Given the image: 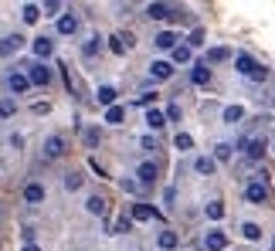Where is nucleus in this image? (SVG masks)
Here are the masks:
<instances>
[{"label":"nucleus","instance_id":"1","mask_svg":"<svg viewBox=\"0 0 275 251\" xmlns=\"http://www.w3.org/2000/svg\"><path fill=\"white\" fill-rule=\"evenodd\" d=\"M238 149H241L248 160H262V153H265V136H258V139L241 136V139H238Z\"/></svg>","mask_w":275,"mask_h":251},{"label":"nucleus","instance_id":"18","mask_svg":"<svg viewBox=\"0 0 275 251\" xmlns=\"http://www.w3.org/2000/svg\"><path fill=\"white\" fill-rule=\"evenodd\" d=\"M85 210H88V214H95V217H102V214H106V197H99V193H95V197H88V200H85Z\"/></svg>","mask_w":275,"mask_h":251},{"label":"nucleus","instance_id":"29","mask_svg":"<svg viewBox=\"0 0 275 251\" xmlns=\"http://www.w3.org/2000/svg\"><path fill=\"white\" fill-rule=\"evenodd\" d=\"M211 160H214V163H217V160H221V163H224V160H231V146H228V143H217Z\"/></svg>","mask_w":275,"mask_h":251},{"label":"nucleus","instance_id":"20","mask_svg":"<svg viewBox=\"0 0 275 251\" xmlns=\"http://www.w3.org/2000/svg\"><path fill=\"white\" fill-rule=\"evenodd\" d=\"M51 51H55L51 38H38V41H34V55H38V58H51Z\"/></svg>","mask_w":275,"mask_h":251},{"label":"nucleus","instance_id":"37","mask_svg":"<svg viewBox=\"0 0 275 251\" xmlns=\"http://www.w3.org/2000/svg\"><path fill=\"white\" fill-rule=\"evenodd\" d=\"M65 187H68V190H78V187H82V177H78V173H68V177H65Z\"/></svg>","mask_w":275,"mask_h":251},{"label":"nucleus","instance_id":"6","mask_svg":"<svg viewBox=\"0 0 275 251\" xmlns=\"http://www.w3.org/2000/svg\"><path fill=\"white\" fill-rule=\"evenodd\" d=\"M204 245H207V251H224L228 248V234L224 231H207Z\"/></svg>","mask_w":275,"mask_h":251},{"label":"nucleus","instance_id":"22","mask_svg":"<svg viewBox=\"0 0 275 251\" xmlns=\"http://www.w3.org/2000/svg\"><path fill=\"white\" fill-rule=\"evenodd\" d=\"M21 14H24V24H38V21H41V7H38V3H24Z\"/></svg>","mask_w":275,"mask_h":251},{"label":"nucleus","instance_id":"27","mask_svg":"<svg viewBox=\"0 0 275 251\" xmlns=\"http://www.w3.org/2000/svg\"><path fill=\"white\" fill-rule=\"evenodd\" d=\"M241 234H245L248 241H262V228H258V224H252V221H248V224H241Z\"/></svg>","mask_w":275,"mask_h":251},{"label":"nucleus","instance_id":"23","mask_svg":"<svg viewBox=\"0 0 275 251\" xmlns=\"http://www.w3.org/2000/svg\"><path fill=\"white\" fill-rule=\"evenodd\" d=\"M156 245L163 251H170V248H177V231H160V238H156Z\"/></svg>","mask_w":275,"mask_h":251},{"label":"nucleus","instance_id":"26","mask_svg":"<svg viewBox=\"0 0 275 251\" xmlns=\"http://www.w3.org/2000/svg\"><path fill=\"white\" fill-rule=\"evenodd\" d=\"M241 119H245V109H241V105H228V109H224V123H241Z\"/></svg>","mask_w":275,"mask_h":251},{"label":"nucleus","instance_id":"14","mask_svg":"<svg viewBox=\"0 0 275 251\" xmlns=\"http://www.w3.org/2000/svg\"><path fill=\"white\" fill-rule=\"evenodd\" d=\"M194 170H197L201 177H211V173L217 170V163H214L211 156H197V160H194Z\"/></svg>","mask_w":275,"mask_h":251},{"label":"nucleus","instance_id":"40","mask_svg":"<svg viewBox=\"0 0 275 251\" xmlns=\"http://www.w3.org/2000/svg\"><path fill=\"white\" fill-rule=\"evenodd\" d=\"M44 10H48V14H58V10H62V3H58V0H48V3H44Z\"/></svg>","mask_w":275,"mask_h":251},{"label":"nucleus","instance_id":"9","mask_svg":"<svg viewBox=\"0 0 275 251\" xmlns=\"http://www.w3.org/2000/svg\"><path fill=\"white\" fill-rule=\"evenodd\" d=\"M78 31V17L75 14H62L58 17V34H75Z\"/></svg>","mask_w":275,"mask_h":251},{"label":"nucleus","instance_id":"41","mask_svg":"<svg viewBox=\"0 0 275 251\" xmlns=\"http://www.w3.org/2000/svg\"><path fill=\"white\" fill-rule=\"evenodd\" d=\"M139 143H143V149H156V139H153V136H143Z\"/></svg>","mask_w":275,"mask_h":251},{"label":"nucleus","instance_id":"24","mask_svg":"<svg viewBox=\"0 0 275 251\" xmlns=\"http://www.w3.org/2000/svg\"><path fill=\"white\" fill-rule=\"evenodd\" d=\"M228 58H231V48H211V51H207V62H211V64L228 62ZM207 62H204V64H207Z\"/></svg>","mask_w":275,"mask_h":251},{"label":"nucleus","instance_id":"5","mask_svg":"<svg viewBox=\"0 0 275 251\" xmlns=\"http://www.w3.org/2000/svg\"><path fill=\"white\" fill-rule=\"evenodd\" d=\"M234 68H238V75L252 78V75H255V68H258V62H255L252 55H238V58H234Z\"/></svg>","mask_w":275,"mask_h":251},{"label":"nucleus","instance_id":"19","mask_svg":"<svg viewBox=\"0 0 275 251\" xmlns=\"http://www.w3.org/2000/svg\"><path fill=\"white\" fill-rule=\"evenodd\" d=\"M153 217H156V210L149 204H133V221H153Z\"/></svg>","mask_w":275,"mask_h":251},{"label":"nucleus","instance_id":"35","mask_svg":"<svg viewBox=\"0 0 275 251\" xmlns=\"http://www.w3.org/2000/svg\"><path fill=\"white\" fill-rule=\"evenodd\" d=\"M133 224L126 221V217H119V221H112V234H123V231H129Z\"/></svg>","mask_w":275,"mask_h":251},{"label":"nucleus","instance_id":"12","mask_svg":"<svg viewBox=\"0 0 275 251\" xmlns=\"http://www.w3.org/2000/svg\"><path fill=\"white\" fill-rule=\"evenodd\" d=\"M136 177H139V184H153L156 180V163H139V170H136Z\"/></svg>","mask_w":275,"mask_h":251},{"label":"nucleus","instance_id":"21","mask_svg":"<svg viewBox=\"0 0 275 251\" xmlns=\"http://www.w3.org/2000/svg\"><path fill=\"white\" fill-rule=\"evenodd\" d=\"M123 119H126V109H123V105H109V109H106V123L123 126Z\"/></svg>","mask_w":275,"mask_h":251},{"label":"nucleus","instance_id":"36","mask_svg":"<svg viewBox=\"0 0 275 251\" xmlns=\"http://www.w3.org/2000/svg\"><path fill=\"white\" fill-rule=\"evenodd\" d=\"M201 44H204V31L197 27V31L190 34V44H187V48H201Z\"/></svg>","mask_w":275,"mask_h":251},{"label":"nucleus","instance_id":"2","mask_svg":"<svg viewBox=\"0 0 275 251\" xmlns=\"http://www.w3.org/2000/svg\"><path fill=\"white\" fill-rule=\"evenodd\" d=\"M27 82H31V85H48V82H51V68H44V64H27Z\"/></svg>","mask_w":275,"mask_h":251},{"label":"nucleus","instance_id":"3","mask_svg":"<svg viewBox=\"0 0 275 251\" xmlns=\"http://www.w3.org/2000/svg\"><path fill=\"white\" fill-rule=\"evenodd\" d=\"M245 197H248L252 204H265V200H269V187H265L262 180H252V184L245 187Z\"/></svg>","mask_w":275,"mask_h":251},{"label":"nucleus","instance_id":"15","mask_svg":"<svg viewBox=\"0 0 275 251\" xmlns=\"http://www.w3.org/2000/svg\"><path fill=\"white\" fill-rule=\"evenodd\" d=\"M24 200H27V204H41V200H44V187H41V184H27V187H24Z\"/></svg>","mask_w":275,"mask_h":251},{"label":"nucleus","instance_id":"39","mask_svg":"<svg viewBox=\"0 0 275 251\" xmlns=\"http://www.w3.org/2000/svg\"><path fill=\"white\" fill-rule=\"evenodd\" d=\"M85 143L95 146V143H99V129H88V132H85Z\"/></svg>","mask_w":275,"mask_h":251},{"label":"nucleus","instance_id":"32","mask_svg":"<svg viewBox=\"0 0 275 251\" xmlns=\"http://www.w3.org/2000/svg\"><path fill=\"white\" fill-rule=\"evenodd\" d=\"M173 62L187 64V62H190V48H187V44H177V48H173Z\"/></svg>","mask_w":275,"mask_h":251},{"label":"nucleus","instance_id":"17","mask_svg":"<svg viewBox=\"0 0 275 251\" xmlns=\"http://www.w3.org/2000/svg\"><path fill=\"white\" fill-rule=\"evenodd\" d=\"M95 99H99V105L109 109V105H116V88H112V85H102V88L95 92Z\"/></svg>","mask_w":275,"mask_h":251},{"label":"nucleus","instance_id":"11","mask_svg":"<svg viewBox=\"0 0 275 251\" xmlns=\"http://www.w3.org/2000/svg\"><path fill=\"white\" fill-rule=\"evenodd\" d=\"M21 44H24V38L21 34H10V38L0 41V55H14V51H21Z\"/></svg>","mask_w":275,"mask_h":251},{"label":"nucleus","instance_id":"31","mask_svg":"<svg viewBox=\"0 0 275 251\" xmlns=\"http://www.w3.org/2000/svg\"><path fill=\"white\" fill-rule=\"evenodd\" d=\"M17 112V102L14 99H0V119H10Z\"/></svg>","mask_w":275,"mask_h":251},{"label":"nucleus","instance_id":"30","mask_svg":"<svg viewBox=\"0 0 275 251\" xmlns=\"http://www.w3.org/2000/svg\"><path fill=\"white\" fill-rule=\"evenodd\" d=\"M207 217H211V221H221V217H224V204H221V200H211V204H207Z\"/></svg>","mask_w":275,"mask_h":251},{"label":"nucleus","instance_id":"38","mask_svg":"<svg viewBox=\"0 0 275 251\" xmlns=\"http://www.w3.org/2000/svg\"><path fill=\"white\" fill-rule=\"evenodd\" d=\"M265 78H269V68H262V64H258V68H255V75H252V82H265Z\"/></svg>","mask_w":275,"mask_h":251},{"label":"nucleus","instance_id":"8","mask_svg":"<svg viewBox=\"0 0 275 251\" xmlns=\"http://www.w3.org/2000/svg\"><path fill=\"white\" fill-rule=\"evenodd\" d=\"M149 75H153L156 82H167V78L173 75V64H170V62H153V64H149Z\"/></svg>","mask_w":275,"mask_h":251},{"label":"nucleus","instance_id":"4","mask_svg":"<svg viewBox=\"0 0 275 251\" xmlns=\"http://www.w3.org/2000/svg\"><path fill=\"white\" fill-rule=\"evenodd\" d=\"M44 156H48V160L65 156V139H62V136H48V139H44Z\"/></svg>","mask_w":275,"mask_h":251},{"label":"nucleus","instance_id":"33","mask_svg":"<svg viewBox=\"0 0 275 251\" xmlns=\"http://www.w3.org/2000/svg\"><path fill=\"white\" fill-rule=\"evenodd\" d=\"M99 48H102V41H99V38H92V41H88V44H85L82 51H85V58H92V55H95Z\"/></svg>","mask_w":275,"mask_h":251},{"label":"nucleus","instance_id":"10","mask_svg":"<svg viewBox=\"0 0 275 251\" xmlns=\"http://www.w3.org/2000/svg\"><path fill=\"white\" fill-rule=\"evenodd\" d=\"M146 14H149L153 21H163V17H170V14H177V10H173L170 3H149V7H146Z\"/></svg>","mask_w":275,"mask_h":251},{"label":"nucleus","instance_id":"25","mask_svg":"<svg viewBox=\"0 0 275 251\" xmlns=\"http://www.w3.org/2000/svg\"><path fill=\"white\" fill-rule=\"evenodd\" d=\"M146 126H149V129H163V126H167L163 112H156V109H146Z\"/></svg>","mask_w":275,"mask_h":251},{"label":"nucleus","instance_id":"34","mask_svg":"<svg viewBox=\"0 0 275 251\" xmlns=\"http://www.w3.org/2000/svg\"><path fill=\"white\" fill-rule=\"evenodd\" d=\"M163 119L177 123V119H180V105H177V102H170V105H167V116H163Z\"/></svg>","mask_w":275,"mask_h":251},{"label":"nucleus","instance_id":"43","mask_svg":"<svg viewBox=\"0 0 275 251\" xmlns=\"http://www.w3.org/2000/svg\"><path fill=\"white\" fill-rule=\"evenodd\" d=\"M24 251H41V248L38 245H24Z\"/></svg>","mask_w":275,"mask_h":251},{"label":"nucleus","instance_id":"44","mask_svg":"<svg viewBox=\"0 0 275 251\" xmlns=\"http://www.w3.org/2000/svg\"><path fill=\"white\" fill-rule=\"evenodd\" d=\"M272 248H275V245H272Z\"/></svg>","mask_w":275,"mask_h":251},{"label":"nucleus","instance_id":"16","mask_svg":"<svg viewBox=\"0 0 275 251\" xmlns=\"http://www.w3.org/2000/svg\"><path fill=\"white\" fill-rule=\"evenodd\" d=\"M153 44H156L160 51H173V48H177V38H173L170 31H163V34H156V38H153Z\"/></svg>","mask_w":275,"mask_h":251},{"label":"nucleus","instance_id":"13","mask_svg":"<svg viewBox=\"0 0 275 251\" xmlns=\"http://www.w3.org/2000/svg\"><path fill=\"white\" fill-rule=\"evenodd\" d=\"M190 82L204 88L207 82H211V68H207V64H194V71H190Z\"/></svg>","mask_w":275,"mask_h":251},{"label":"nucleus","instance_id":"7","mask_svg":"<svg viewBox=\"0 0 275 251\" xmlns=\"http://www.w3.org/2000/svg\"><path fill=\"white\" fill-rule=\"evenodd\" d=\"M7 88H10L14 95H21V92H27V88H31V82H27V75H21V71H14V75L7 78Z\"/></svg>","mask_w":275,"mask_h":251},{"label":"nucleus","instance_id":"42","mask_svg":"<svg viewBox=\"0 0 275 251\" xmlns=\"http://www.w3.org/2000/svg\"><path fill=\"white\" fill-rule=\"evenodd\" d=\"M153 99H156V95H149V92H143V95H139V99H136V105H149Z\"/></svg>","mask_w":275,"mask_h":251},{"label":"nucleus","instance_id":"28","mask_svg":"<svg viewBox=\"0 0 275 251\" xmlns=\"http://www.w3.org/2000/svg\"><path fill=\"white\" fill-rule=\"evenodd\" d=\"M173 146H177L180 153H187V149L194 146V139H190V132H177V139H173Z\"/></svg>","mask_w":275,"mask_h":251}]
</instances>
